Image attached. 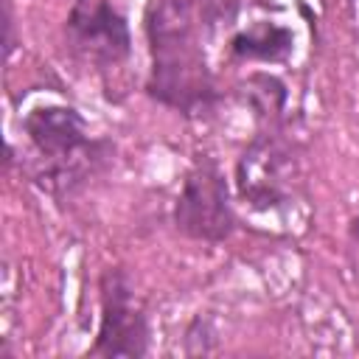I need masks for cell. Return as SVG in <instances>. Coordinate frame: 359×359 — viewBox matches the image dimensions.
<instances>
[{"label":"cell","instance_id":"1","mask_svg":"<svg viewBox=\"0 0 359 359\" xmlns=\"http://www.w3.org/2000/svg\"><path fill=\"white\" fill-rule=\"evenodd\" d=\"M205 25L177 0H151L146 11V36L151 70L146 93L182 115L210 112L216 104V84L199 45Z\"/></svg>","mask_w":359,"mask_h":359},{"label":"cell","instance_id":"2","mask_svg":"<svg viewBox=\"0 0 359 359\" xmlns=\"http://www.w3.org/2000/svg\"><path fill=\"white\" fill-rule=\"evenodd\" d=\"M22 132L42 160L34 180L53 196L76 191L109 157V143L90 137L84 118L65 104L34 107L22 118Z\"/></svg>","mask_w":359,"mask_h":359},{"label":"cell","instance_id":"3","mask_svg":"<svg viewBox=\"0 0 359 359\" xmlns=\"http://www.w3.org/2000/svg\"><path fill=\"white\" fill-rule=\"evenodd\" d=\"M174 227L185 238L205 244H219L236 230L230 188L213 157L202 154L185 171L182 188L174 202Z\"/></svg>","mask_w":359,"mask_h":359},{"label":"cell","instance_id":"4","mask_svg":"<svg viewBox=\"0 0 359 359\" xmlns=\"http://www.w3.org/2000/svg\"><path fill=\"white\" fill-rule=\"evenodd\" d=\"M101 314L95 342L87 351L90 356H129L140 359L149 353V317L135 294L129 275L121 266H109L101 272Z\"/></svg>","mask_w":359,"mask_h":359},{"label":"cell","instance_id":"5","mask_svg":"<svg viewBox=\"0 0 359 359\" xmlns=\"http://www.w3.org/2000/svg\"><path fill=\"white\" fill-rule=\"evenodd\" d=\"M65 45L79 62L109 70L132 56V31L112 0H76L65 20Z\"/></svg>","mask_w":359,"mask_h":359},{"label":"cell","instance_id":"6","mask_svg":"<svg viewBox=\"0 0 359 359\" xmlns=\"http://www.w3.org/2000/svg\"><path fill=\"white\" fill-rule=\"evenodd\" d=\"M297 182V160L278 135L261 132L255 135L238 163H236V188L244 205L255 210H269L286 205L294 194Z\"/></svg>","mask_w":359,"mask_h":359},{"label":"cell","instance_id":"7","mask_svg":"<svg viewBox=\"0 0 359 359\" xmlns=\"http://www.w3.org/2000/svg\"><path fill=\"white\" fill-rule=\"evenodd\" d=\"M294 50V31L289 25L258 20L230 39V56L241 62H283Z\"/></svg>","mask_w":359,"mask_h":359},{"label":"cell","instance_id":"8","mask_svg":"<svg viewBox=\"0 0 359 359\" xmlns=\"http://www.w3.org/2000/svg\"><path fill=\"white\" fill-rule=\"evenodd\" d=\"M247 95L255 107V112L261 118H269L275 121L286 104V87L280 79L275 76H266V73H255L247 79Z\"/></svg>","mask_w":359,"mask_h":359},{"label":"cell","instance_id":"9","mask_svg":"<svg viewBox=\"0 0 359 359\" xmlns=\"http://www.w3.org/2000/svg\"><path fill=\"white\" fill-rule=\"evenodd\" d=\"M177 3H182L188 11H194L205 28L233 20V14L238 8V0H177Z\"/></svg>","mask_w":359,"mask_h":359},{"label":"cell","instance_id":"10","mask_svg":"<svg viewBox=\"0 0 359 359\" xmlns=\"http://www.w3.org/2000/svg\"><path fill=\"white\" fill-rule=\"evenodd\" d=\"M3 25H6V53L14 50V17H11V6L3 3Z\"/></svg>","mask_w":359,"mask_h":359},{"label":"cell","instance_id":"11","mask_svg":"<svg viewBox=\"0 0 359 359\" xmlns=\"http://www.w3.org/2000/svg\"><path fill=\"white\" fill-rule=\"evenodd\" d=\"M348 236H351L353 241H359V213H356V216L348 222Z\"/></svg>","mask_w":359,"mask_h":359}]
</instances>
